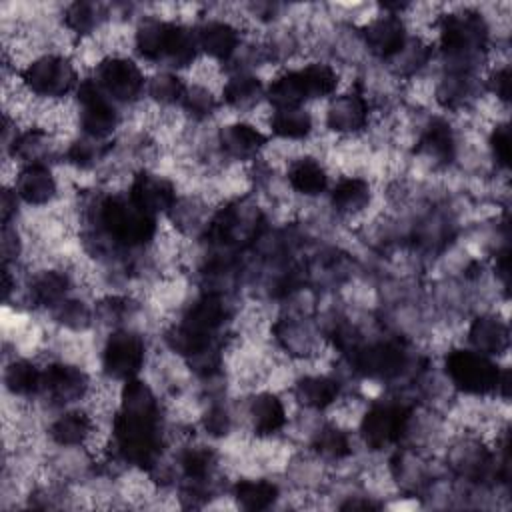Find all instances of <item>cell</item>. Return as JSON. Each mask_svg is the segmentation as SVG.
I'll use <instances>...</instances> for the list:
<instances>
[{"label": "cell", "mask_w": 512, "mask_h": 512, "mask_svg": "<svg viewBox=\"0 0 512 512\" xmlns=\"http://www.w3.org/2000/svg\"><path fill=\"white\" fill-rule=\"evenodd\" d=\"M96 430V418L86 408H74L60 414L50 424V438L62 448L86 446Z\"/></svg>", "instance_id": "15"}, {"label": "cell", "mask_w": 512, "mask_h": 512, "mask_svg": "<svg viewBox=\"0 0 512 512\" xmlns=\"http://www.w3.org/2000/svg\"><path fill=\"white\" fill-rule=\"evenodd\" d=\"M332 208L342 216H358L362 214L372 202V188L370 182L362 176H344L330 194Z\"/></svg>", "instance_id": "18"}, {"label": "cell", "mask_w": 512, "mask_h": 512, "mask_svg": "<svg viewBox=\"0 0 512 512\" xmlns=\"http://www.w3.org/2000/svg\"><path fill=\"white\" fill-rule=\"evenodd\" d=\"M70 290V276L58 268L42 270L30 282V300L44 308H58Z\"/></svg>", "instance_id": "23"}, {"label": "cell", "mask_w": 512, "mask_h": 512, "mask_svg": "<svg viewBox=\"0 0 512 512\" xmlns=\"http://www.w3.org/2000/svg\"><path fill=\"white\" fill-rule=\"evenodd\" d=\"M486 84H488L490 96H494L496 102L508 104V96H510V68H508V64L494 66L488 74Z\"/></svg>", "instance_id": "32"}, {"label": "cell", "mask_w": 512, "mask_h": 512, "mask_svg": "<svg viewBox=\"0 0 512 512\" xmlns=\"http://www.w3.org/2000/svg\"><path fill=\"white\" fill-rule=\"evenodd\" d=\"M4 384H6V390L14 394V398L32 396L42 390V370L30 360H24V358L12 360L10 364H6Z\"/></svg>", "instance_id": "24"}, {"label": "cell", "mask_w": 512, "mask_h": 512, "mask_svg": "<svg viewBox=\"0 0 512 512\" xmlns=\"http://www.w3.org/2000/svg\"><path fill=\"white\" fill-rule=\"evenodd\" d=\"M146 362L144 340L128 330L112 332L102 346V368L112 380L134 378Z\"/></svg>", "instance_id": "5"}, {"label": "cell", "mask_w": 512, "mask_h": 512, "mask_svg": "<svg viewBox=\"0 0 512 512\" xmlns=\"http://www.w3.org/2000/svg\"><path fill=\"white\" fill-rule=\"evenodd\" d=\"M128 198L150 216L158 212H170L178 202L174 184L150 172H138L132 178Z\"/></svg>", "instance_id": "10"}, {"label": "cell", "mask_w": 512, "mask_h": 512, "mask_svg": "<svg viewBox=\"0 0 512 512\" xmlns=\"http://www.w3.org/2000/svg\"><path fill=\"white\" fill-rule=\"evenodd\" d=\"M234 498L238 506L246 510H264L270 508L278 498V486L268 480H238L234 486Z\"/></svg>", "instance_id": "25"}, {"label": "cell", "mask_w": 512, "mask_h": 512, "mask_svg": "<svg viewBox=\"0 0 512 512\" xmlns=\"http://www.w3.org/2000/svg\"><path fill=\"white\" fill-rule=\"evenodd\" d=\"M468 340L472 344V350L496 356L508 350V326L504 320L492 314L478 316L470 328H468Z\"/></svg>", "instance_id": "19"}, {"label": "cell", "mask_w": 512, "mask_h": 512, "mask_svg": "<svg viewBox=\"0 0 512 512\" xmlns=\"http://www.w3.org/2000/svg\"><path fill=\"white\" fill-rule=\"evenodd\" d=\"M488 144H490V150H492L494 162H496L500 168H506V166H508V160H510L508 124H506V122H496V126H494V128H492V132H490Z\"/></svg>", "instance_id": "30"}, {"label": "cell", "mask_w": 512, "mask_h": 512, "mask_svg": "<svg viewBox=\"0 0 512 512\" xmlns=\"http://www.w3.org/2000/svg\"><path fill=\"white\" fill-rule=\"evenodd\" d=\"M312 446H314L316 454L326 458V460H342V458H346L352 452L348 432L340 424H326V426H322L314 434Z\"/></svg>", "instance_id": "26"}, {"label": "cell", "mask_w": 512, "mask_h": 512, "mask_svg": "<svg viewBox=\"0 0 512 512\" xmlns=\"http://www.w3.org/2000/svg\"><path fill=\"white\" fill-rule=\"evenodd\" d=\"M196 44L206 58L226 62L240 46V28L230 20H206L196 32Z\"/></svg>", "instance_id": "13"}, {"label": "cell", "mask_w": 512, "mask_h": 512, "mask_svg": "<svg viewBox=\"0 0 512 512\" xmlns=\"http://www.w3.org/2000/svg\"><path fill=\"white\" fill-rule=\"evenodd\" d=\"M248 422L256 438H272L276 432H280L288 420L286 406L274 392H258L248 408Z\"/></svg>", "instance_id": "14"}, {"label": "cell", "mask_w": 512, "mask_h": 512, "mask_svg": "<svg viewBox=\"0 0 512 512\" xmlns=\"http://www.w3.org/2000/svg\"><path fill=\"white\" fill-rule=\"evenodd\" d=\"M368 120L370 106L360 92L332 96L324 112L326 126L338 136L346 138H356L358 134H362L368 128Z\"/></svg>", "instance_id": "8"}, {"label": "cell", "mask_w": 512, "mask_h": 512, "mask_svg": "<svg viewBox=\"0 0 512 512\" xmlns=\"http://www.w3.org/2000/svg\"><path fill=\"white\" fill-rule=\"evenodd\" d=\"M98 220L104 232L124 246H138L156 236L154 216L140 210L130 198H104L98 204Z\"/></svg>", "instance_id": "1"}, {"label": "cell", "mask_w": 512, "mask_h": 512, "mask_svg": "<svg viewBox=\"0 0 512 512\" xmlns=\"http://www.w3.org/2000/svg\"><path fill=\"white\" fill-rule=\"evenodd\" d=\"M364 46L378 58L388 60L396 58L408 38H406V24L398 14H386V16H376L372 18L362 32Z\"/></svg>", "instance_id": "9"}, {"label": "cell", "mask_w": 512, "mask_h": 512, "mask_svg": "<svg viewBox=\"0 0 512 512\" xmlns=\"http://www.w3.org/2000/svg\"><path fill=\"white\" fill-rule=\"evenodd\" d=\"M410 422V410L404 404H376L360 418V434L372 450L386 448L400 440Z\"/></svg>", "instance_id": "6"}, {"label": "cell", "mask_w": 512, "mask_h": 512, "mask_svg": "<svg viewBox=\"0 0 512 512\" xmlns=\"http://www.w3.org/2000/svg\"><path fill=\"white\" fill-rule=\"evenodd\" d=\"M184 90H186L184 80L172 72H158L148 82V94L152 102L162 108H168L180 102L184 96Z\"/></svg>", "instance_id": "28"}, {"label": "cell", "mask_w": 512, "mask_h": 512, "mask_svg": "<svg viewBox=\"0 0 512 512\" xmlns=\"http://www.w3.org/2000/svg\"><path fill=\"white\" fill-rule=\"evenodd\" d=\"M216 466V454L212 448L206 446H188L180 454V468L188 480L200 482L212 474Z\"/></svg>", "instance_id": "29"}, {"label": "cell", "mask_w": 512, "mask_h": 512, "mask_svg": "<svg viewBox=\"0 0 512 512\" xmlns=\"http://www.w3.org/2000/svg\"><path fill=\"white\" fill-rule=\"evenodd\" d=\"M220 92L226 106H230L232 110L246 112L260 104L264 96V86L258 76L248 72H236L222 84Z\"/></svg>", "instance_id": "22"}, {"label": "cell", "mask_w": 512, "mask_h": 512, "mask_svg": "<svg viewBox=\"0 0 512 512\" xmlns=\"http://www.w3.org/2000/svg\"><path fill=\"white\" fill-rule=\"evenodd\" d=\"M202 424L210 436H226L232 430V416L224 406H210L202 416Z\"/></svg>", "instance_id": "31"}, {"label": "cell", "mask_w": 512, "mask_h": 512, "mask_svg": "<svg viewBox=\"0 0 512 512\" xmlns=\"http://www.w3.org/2000/svg\"><path fill=\"white\" fill-rule=\"evenodd\" d=\"M96 84L112 102H134L144 90V74L128 56H106L94 66Z\"/></svg>", "instance_id": "4"}, {"label": "cell", "mask_w": 512, "mask_h": 512, "mask_svg": "<svg viewBox=\"0 0 512 512\" xmlns=\"http://www.w3.org/2000/svg\"><path fill=\"white\" fill-rule=\"evenodd\" d=\"M20 80L30 94L46 100H64L80 84L76 66L62 54L36 56L22 68Z\"/></svg>", "instance_id": "2"}, {"label": "cell", "mask_w": 512, "mask_h": 512, "mask_svg": "<svg viewBox=\"0 0 512 512\" xmlns=\"http://www.w3.org/2000/svg\"><path fill=\"white\" fill-rule=\"evenodd\" d=\"M12 190L30 206H46L58 196V180L46 164H24L14 176Z\"/></svg>", "instance_id": "11"}, {"label": "cell", "mask_w": 512, "mask_h": 512, "mask_svg": "<svg viewBox=\"0 0 512 512\" xmlns=\"http://www.w3.org/2000/svg\"><path fill=\"white\" fill-rule=\"evenodd\" d=\"M446 372L452 384L470 396H486L496 392L502 370L490 356L476 350H452L446 356Z\"/></svg>", "instance_id": "3"}, {"label": "cell", "mask_w": 512, "mask_h": 512, "mask_svg": "<svg viewBox=\"0 0 512 512\" xmlns=\"http://www.w3.org/2000/svg\"><path fill=\"white\" fill-rule=\"evenodd\" d=\"M296 398L308 410H326L340 400V384L326 374H306L294 386Z\"/></svg>", "instance_id": "20"}, {"label": "cell", "mask_w": 512, "mask_h": 512, "mask_svg": "<svg viewBox=\"0 0 512 512\" xmlns=\"http://www.w3.org/2000/svg\"><path fill=\"white\" fill-rule=\"evenodd\" d=\"M218 144L224 156L236 162L254 160L266 148V136L252 122H232L218 134Z\"/></svg>", "instance_id": "12"}, {"label": "cell", "mask_w": 512, "mask_h": 512, "mask_svg": "<svg viewBox=\"0 0 512 512\" xmlns=\"http://www.w3.org/2000/svg\"><path fill=\"white\" fill-rule=\"evenodd\" d=\"M356 366L360 372L372 378H390L402 372L406 366V354L400 344L378 342L358 352Z\"/></svg>", "instance_id": "16"}, {"label": "cell", "mask_w": 512, "mask_h": 512, "mask_svg": "<svg viewBox=\"0 0 512 512\" xmlns=\"http://www.w3.org/2000/svg\"><path fill=\"white\" fill-rule=\"evenodd\" d=\"M288 184L304 198H314L326 192L328 172L316 156H296L288 162Z\"/></svg>", "instance_id": "17"}, {"label": "cell", "mask_w": 512, "mask_h": 512, "mask_svg": "<svg viewBox=\"0 0 512 512\" xmlns=\"http://www.w3.org/2000/svg\"><path fill=\"white\" fill-rule=\"evenodd\" d=\"M104 18H106V14L102 12V6L88 4V2H76V4L68 6L64 22L70 32L78 34L80 38H88L92 32L100 30Z\"/></svg>", "instance_id": "27"}, {"label": "cell", "mask_w": 512, "mask_h": 512, "mask_svg": "<svg viewBox=\"0 0 512 512\" xmlns=\"http://www.w3.org/2000/svg\"><path fill=\"white\" fill-rule=\"evenodd\" d=\"M268 126L276 138H280L284 142H300L312 134L314 118L302 106L272 108Z\"/></svg>", "instance_id": "21"}, {"label": "cell", "mask_w": 512, "mask_h": 512, "mask_svg": "<svg viewBox=\"0 0 512 512\" xmlns=\"http://www.w3.org/2000/svg\"><path fill=\"white\" fill-rule=\"evenodd\" d=\"M90 388L86 372L72 362H52L42 370V392H46L54 404L84 400Z\"/></svg>", "instance_id": "7"}]
</instances>
